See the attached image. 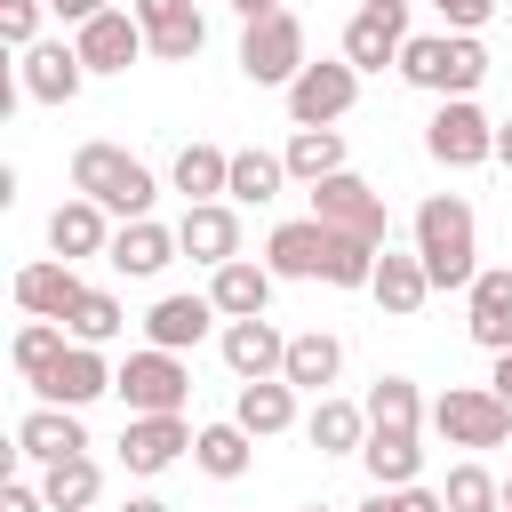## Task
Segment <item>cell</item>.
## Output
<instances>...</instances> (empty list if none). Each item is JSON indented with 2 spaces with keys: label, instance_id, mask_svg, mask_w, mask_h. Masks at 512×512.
I'll return each mask as SVG.
<instances>
[{
  "label": "cell",
  "instance_id": "cell-15",
  "mask_svg": "<svg viewBox=\"0 0 512 512\" xmlns=\"http://www.w3.org/2000/svg\"><path fill=\"white\" fill-rule=\"evenodd\" d=\"M72 48H80V64H88V72H128L152 40H144L136 8H104L96 24H80V32H72Z\"/></svg>",
  "mask_w": 512,
  "mask_h": 512
},
{
  "label": "cell",
  "instance_id": "cell-11",
  "mask_svg": "<svg viewBox=\"0 0 512 512\" xmlns=\"http://www.w3.org/2000/svg\"><path fill=\"white\" fill-rule=\"evenodd\" d=\"M328 256H336V232H328L320 216H288V224H272V240H264L272 280H328Z\"/></svg>",
  "mask_w": 512,
  "mask_h": 512
},
{
  "label": "cell",
  "instance_id": "cell-30",
  "mask_svg": "<svg viewBox=\"0 0 512 512\" xmlns=\"http://www.w3.org/2000/svg\"><path fill=\"white\" fill-rule=\"evenodd\" d=\"M280 160H288V176L312 192V184L344 176V136H336V128H296V136L280 144Z\"/></svg>",
  "mask_w": 512,
  "mask_h": 512
},
{
  "label": "cell",
  "instance_id": "cell-25",
  "mask_svg": "<svg viewBox=\"0 0 512 512\" xmlns=\"http://www.w3.org/2000/svg\"><path fill=\"white\" fill-rule=\"evenodd\" d=\"M184 248H176V232L168 224H152V216H136V224H120L112 232V272H128V280H152V272H168Z\"/></svg>",
  "mask_w": 512,
  "mask_h": 512
},
{
  "label": "cell",
  "instance_id": "cell-9",
  "mask_svg": "<svg viewBox=\"0 0 512 512\" xmlns=\"http://www.w3.org/2000/svg\"><path fill=\"white\" fill-rule=\"evenodd\" d=\"M352 104H360V72H352L344 56H320V64H304V72L288 80V120H296V128H336Z\"/></svg>",
  "mask_w": 512,
  "mask_h": 512
},
{
  "label": "cell",
  "instance_id": "cell-1",
  "mask_svg": "<svg viewBox=\"0 0 512 512\" xmlns=\"http://www.w3.org/2000/svg\"><path fill=\"white\" fill-rule=\"evenodd\" d=\"M416 256H424L432 288H472L480 280V216H472V200H456V192L416 200Z\"/></svg>",
  "mask_w": 512,
  "mask_h": 512
},
{
  "label": "cell",
  "instance_id": "cell-42",
  "mask_svg": "<svg viewBox=\"0 0 512 512\" xmlns=\"http://www.w3.org/2000/svg\"><path fill=\"white\" fill-rule=\"evenodd\" d=\"M384 496H392V512H448L440 488H384Z\"/></svg>",
  "mask_w": 512,
  "mask_h": 512
},
{
  "label": "cell",
  "instance_id": "cell-44",
  "mask_svg": "<svg viewBox=\"0 0 512 512\" xmlns=\"http://www.w3.org/2000/svg\"><path fill=\"white\" fill-rule=\"evenodd\" d=\"M48 8H56V16H64V24H72V32H80V24H96V16H104V8H112V0H48Z\"/></svg>",
  "mask_w": 512,
  "mask_h": 512
},
{
  "label": "cell",
  "instance_id": "cell-38",
  "mask_svg": "<svg viewBox=\"0 0 512 512\" xmlns=\"http://www.w3.org/2000/svg\"><path fill=\"white\" fill-rule=\"evenodd\" d=\"M64 352H72L64 320H24V328H16V376H24V384H40V376H48Z\"/></svg>",
  "mask_w": 512,
  "mask_h": 512
},
{
  "label": "cell",
  "instance_id": "cell-16",
  "mask_svg": "<svg viewBox=\"0 0 512 512\" xmlns=\"http://www.w3.org/2000/svg\"><path fill=\"white\" fill-rule=\"evenodd\" d=\"M176 248H184L192 264H208V272L232 264V256H240V208H232V200H200V208H184V216H176Z\"/></svg>",
  "mask_w": 512,
  "mask_h": 512
},
{
  "label": "cell",
  "instance_id": "cell-50",
  "mask_svg": "<svg viewBox=\"0 0 512 512\" xmlns=\"http://www.w3.org/2000/svg\"><path fill=\"white\" fill-rule=\"evenodd\" d=\"M304 512H336V504H304Z\"/></svg>",
  "mask_w": 512,
  "mask_h": 512
},
{
  "label": "cell",
  "instance_id": "cell-13",
  "mask_svg": "<svg viewBox=\"0 0 512 512\" xmlns=\"http://www.w3.org/2000/svg\"><path fill=\"white\" fill-rule=\"evenodd\" d=\"M112 384H120V368H112L96 344H72V352H64V360H56V368L32 384V392H40L48 408H88V400H104Z\"/></svg>",
  "mask_w": 512,
  "mask_h": 512
},
{
  "label": "cell",
  "instance_id": "cell-34",
  "mask_svg": "<svg viewBox=\"0 0 512 512\" xmlns=\"http://www.w3.org/2000/svg\"><path fill=\"white\" fill-rule=\"evenodd\" d=\"M360 464H368V480H376V488H416L424 448H416V432H368Z\"/></svg>",
  "mask_w": 512,
  "mask_h": 512
},
{
  "label": "cell",
  "instance_id": "cell-3",
  "mask_svg": "<svg viewBox=\"0 0 512 512\" xmlns=\"http://www.w3.org/2000/svg\"><path fill=\"white\" fill-rule=\"evenodd\" d=\"M72 192L80 200H96L104 216H120V224H136V216H152V200H160V184H152V168L136 160V152H120V144H80L72 152Z\"/></svg>",
  "mask_w": 512,
  "mask_h": 512
},
{
  "label": "cell",
  "instance_id": "cell-12",
  "mask_svg": "<svg viewBox=\"0 0 512 512\" xmlns=\"http://www.w3.org/2000/svg\"><path fill=\"white\" fill-rule=\"evenodd\" d=\"M136 24H144V40H152L160 64H192V56L208 48V16H200V0H136Z\"/></svg>",
  "mask_w": 512,
  "mask_h": 512
},
{
  "label": "cell",
  "instance_id": "cell-49",
  "mask_svg": "<svg viewBox=\"0 0 512 512\" xmlns=\"http://www.w3.org/2000/svg\"><path fill=\"white\" fill-rule=\"evenodd\" d=\"M360 512H392V496H384V488H376V496H368V504H360Z\"/></svg>",
  "mask_w": 512,
  "mask_h": 512
},
{
  "label": "cell",
  "instance_id": "cell-10",
  "mask_svg": "<svg viewBox=\"0 0 512 512\" xmlns=\"http://www.w3.org/2000/svg\"><path fill=\"white\" fill-rule=\"evenodd\" d=\"M400 48H408V8L360 0V16L344 24V64L352 72H384V64H400Z\"/></svg>",
  "mask_w": 512,
  "mask_h": 512
},
{
  "label": "cell",
  "instance_id": "cell-39",
  "mask_svg": "<svg viewBox=\"0 0 512 512\" xmlns=\"http://www.w3.org/2000/svg\"><path fill=\"white\" fill-rule=\"evenodd\" d=\"M440 496H448V512H504V480L480 472V464H456Z\"/></svg>",
  "mask_w": 512,
  "mask_h": 512
},
{
  "label": "cell",
  "instance_id": "cell-31",
  "mask_svg": "<svg viewBox=\"0 0 512 512\" xmlns=\"http://www.w3.org/2000/svg\"><path fill=\"white\" fill-rule=\"evenodd\" d=\"M176 192H184V208L224 200V192H232V152H224V144H184V152H176Z\"/></svg>",
  "mask_w": 512,
  "mask_h": 512
},
{
  "label": "cell",
  "instance_id": "cell-52",
  "mask_svg": "<svg viewBox=\"0 0 512 512\" xmlns=\"http://www.w3.org/2000/svg\"><path fill=\"white\" fill-rule=\"evenodd\" d=\"M504 488H512V472H504Z\"/></svg>",
  "mask_w": 512,
  "mask_h": 512
},
{
  "label": "cell",
  "instance_id": "cell-36",
  "mask_svg": "<svg viewBox=\"0 0 512 512\" xmlns=\"http://www.w3.org/2000/svg\"><path fill=\"white\" fill-rule=\"evenodd\" d=\"M40 496H48V512H88V504L104 496V464H96V456L48 464V472H40Z\"/></svg>",
  "mask_w": 512,
  "mask_h": 512
},
{
  "label": "cell",
  "instance_id": "cell-23",
  "mask_svg": "<svg viewBox=\"0 0 512 512\" xmlns=\"http://www.w3.org/2000/svg\"><path fill=\"white\" fill-rule=\"evenodd\" d=\"M112 232H120V224H104V208L80 200V192L48 216V248H56L64 264H80V256H112Z\"/></svg>",
  "mask_w": 512,
  "mask_h": 512
},
{
  "label": "cell",
  "instance_id": "cell-26",
  "mask_svg": "<svg viewBox=\"0 0 512 512\" xmlns=\"http://www.w3.org/2000/svg\"><path fill=\"white\" fill-rule=\"evenodd\" d=\"M368 296H376L392 320L424 312V296H432V272H424V256H416V248H408V256H400V248H384V256H376V280H368Z\"/></svg>",
  "mask_w": 512,
  "mask_h": 512
},
{
  "label": "cell",
  "instance_id": "cell-24",
  "mask_svg": "<svg viewBox=\"0 0 512 512\" xmlns=\"http://www.w3.org/2000/svg\"><path fill=\"white\" fill-rule=\"evenodd\" d=\"M304 440H312L320 456H360V448H368V400H336V392H320L312 416H304Z\"/></svg>",
  "mask_w": 512,
  "mask_h": 512
},
{
  "label": "cell",
  "instance_id": "cell-29",
  "mask_svg": "<svg viewBox=\"0 0 512 512\" xmlns=\"http://www.w3.org/2000/svg\"><path fill=\"white\" fill-rule=\"evenodd\" d=\"M296 392H328L336 376H344V344L328 336V328H304V336H288V368H280Z\"/></svg>",
  "mask_w": 512,
  "mask_h": 512
},
{
  "label": "cell",
  "instance_id": "cell-19",
  "mask_svg": "<svg viewBox=\"0 0 512 512\" xmlns=\"http://www.w3.org/2000/svg\"><path fill=\"white\" fill-rule=\"evenodd\" d=\"M80 80H88V64H80L72 40H40V48H24V96H32V104H72Z\"/></svg>",
  "mask_w": 512,
  "mask_h": 512
},
{
  "label": "cell",
  "instance_id": "cell-6",
  "mask_svg": "<svg viewBox=\"0 0 512 512\" xmlns=\"http://www.w3.org/2000/svg\"><path fill=\"white\" fill-rule=\"evenodd\" d=\"M312 216H320L328 232H344V240L392 248V216H384V192H376V184H360L352 168H344V176H328V184H312Z\"/></svg>",
  "mask_w": 512,
  "mask_h": 512
},
{
  "label": "cell",
  "instance_id": "cell-22",
  "mask_svg": "<svg viewBox=\"0 0 512 512\" xmlns=\"http://www.w3.org/2000/svg\"><path fill=\"white\" fill-rule=\"evenodd\" d=\"M472 296V344H488V352H512V264H480V280L464 288Z\"/></svg>",
  "mask_w": 512,
  "mask_h": 512
},
{
  "label": "cell",
  "instance_id": "cell-47",
  "mask_svg": "<svg viewBox=\"0 0 512 512\" xmlns=\"http://www.w3.org/2000/svg\"><path fill=\"white\" fill-rule=\"evenodd\" d=\"M496 160L512 168V120H496Z\"/></svg>",
  "mask_w": 512,
  "mask_h": 512
},
{
  "label": "cell",
  "instance_id": "cell-48",
  "mask_svg": "<svg viewBox=\"0 0 512 512\" xmlns=\"http://www.w3.org/2000/svg\"><path fill=\"white\" fill-rule=\"evenodd\" d=\"M120 512H176V504H160V496H128Z\"/></svg>",
  "mask_w": 512,
  "mask_h": 512
},
{
  "label": "cell",
  "instance_id": "cell-32",
  "mask_svg": "<svg viewBox=\"0 0 512 512\" xmlns=\"http://www.w3.org/2000/svg\"><path fill=\"white\" fill-rule=\"evenodd\" d=\"M424 424H432L424 392H416L408 376H376V392H368V432H424Z\"/></svg>",
  "mask_w": 512,
  "mask_h": 512
},
{
  "label": "cell",
  "instance_id": "cell-8",
  "mask_svg": "<svg viewBox=\"0 0 512 512\" xmlns=\"http://www.w3.org/2000/svg\"><path fill=\"white\" fill-rule=\"evenodd\" d=\"M304 64H312V56H304V24H296L288 8L240 32V72H248L256 88H280V96H288V80H296Z\"/></svg>",
  "mask_w": 512,
  "mask_h": 512
},
{
  "label": "cell",
  "instance_id": "cell-20",
  "mask_svg": "<svg viewBox=\"0 0 512 512\" xmlns=\"http://www.w3.org/2000/svg\"><path fill=\"white\" fill-rule=\"evenodd\" d=\"M80 296H88V280H80L64 256H40V264H24V272H16V304H24L32 320H64Z\"/></svg>",
  "mask_w": 512,
  "mask_h": 512
},
{
  "label": "cell",
  "instance_id": "cell-33",
  "mask_svg": "<svg viewBox=\"0 0 512 512\" xmlns=\"http://www.w3.org/2000/svg\"><path fill=\"white\" fill-rule=\"evenodd\" d=\"M192 464L208 472V480H240L248 464H256V440L224 416V424H200V440H192Z\"/></svg>",
  "mask_w": 512,
  "mask_h": 512
},
{
  "label": "cell",
  "instance_id": "cell-43",
  "mask_svg": "<svg viewBox=\"0 0 512 512\" xmlns=\"http://www.w3.org/2000/svg\"><path fill=\"white\" fill-rule=\"evenodd\" d=\"M0 512H48V496L24 488V480H8V488H0Z\"/></svg>",
  "mask_w": 512,
  "mask_h": 512
},
{
  "label": "cell",
  "instance_id": "cell-28",
  "mask_svg": "<svg viewBox=\"0 0 512 512\" xmlns=\"http://www.w3.org/2000/svg\"><path fill=\"white\" fill-rule=\"evenodd\" d=\"M208 320H224L208 296H160V304L144 312V336H152L160 352H192V344L208 336Z\"/></svg>",
  "mask_w": 512,
  "mask_h": 512
},
{
  "label": "cell",
  "instance_id": "cell-2",
  "mask_svg": "<svg viewBox=\"0 0 512 512\" xmlns=\"http://www.w3.org/2000/svg\"><path fill=\"white\" fill-rule=\"evenodd\" d=\"M400 80L424 88V96H440V104L480 96V80H488V48H480V32H408V48H400Z\"/></svg>",
  "mask_w": 512,
  "mask_h": 512
},
{
  "label": "cell",
  "instance_id": "cell-18",
  "mask_svg": "<svg viewBox=\"0 0 512 512\" xmlns=\"http://www.w3.org/2000/svg\"><path fill=\"white\" fill-rule=\"evenodd\" d=\"M224 368H232L240 384H264V376L288 368V336H280L272 320H224Z\"/></svg>",
  "mask_w": 512,
  "mask_h": 512
},
{
  "label": "cell",
  "instance_id": "cell-46",
  "mask_svg": "<svg viewBox=\"0 0 512 512\" xmlns=\"http://www.w3.org/2000/svg\"><path fill=\"white\" fill-rule=\"evenodd\" d=\"M240 8V24H264V16H280V0H232Z\"/></svg>",
  "mask_w": 512,
  "mask_h": 512
},
{
  "label": "cell",
  "instance_id": "cell-27",
  "mask_svg": "<svg viewBox=\"0 0 512 512\" xmlns=\"http://www.w3.org/2000/svg\"><path fill=\"white\" fill-rule=\"evenodd\" d=\"M232 424H240L248 440H280V432L296 424V384H288V376L240 384V400H232Z\"/></svg>",
  "mask_w": 512,
  "mask_h": 512
},
{
  "label": "cell",
  "instance_id": "cell-45",
  "mask_svg": "<svg viewBox=\"0 0 512 512\" xmlns=\"http://www.w3.org/2000/svg\"><path fill=\"white\" fill-rule=\"evenodd\" d=\"M488 392H496V400L512 408V352H496V376H488Z\"/></svg>",
  "mask_w": 512,
  "mask_h": 512
},
{
  "label": "cell",
  "instance_id": "cell-7",
  "mask_svg": "<svg viewBox=\"0 0 512 512\" xmlns=\"http://www.w3.org/2000/svg\"><path fill=\"white\" fill-rule=\"evenodd\" d=\"M424 152H432L440 168H488V160H496V120H488L472 96L432 104V120H424Z\"/></svg>",
  "mask_w": 512,
  "mask_h": 512
},
{
  "label": "cell",
  "instance_id": "cell-35",
  "mask_svg": "<svg viewBox=\"0 0 512 512\" xmlns=\"http://www.w3.org/2000/svg\"><path fill=\"white\" fill-rule=\"evenodd\" d=\"M280 184H288V160L248 144V152H232V192H224V200H232V208H264V200H280Z\"/></svg>",
  "mask_w": 512,
  "mask_h": 512
},
{
  "label": "cell",
  "instance_id": "cell-14",
  "mask_svg": "<svg viewBox=\"0 0 512 512\" xmlns=\"http://www.w3.org/2000/svg\"><path fill=\"white\" fill-rule=\"evenodd\" d=\"M192 440H200V432H192L184 416H128V424H120V464H128L136 480H152V472H168Z\"/></svg>",
  "mask_w": 512,
  "mask_h": 512
},
{
  "label": "cell",
  "instance_id": "cell-53",
  "mask_svg": "<svg viewBox=\"0 0 512 512\" xmlns=\"http://www.w3.org/2000/svg\"><path fill=\"white\" fill-rule=\"evenodd\" d=\"M392 8H408V0H392Z\"/></svg>",
  "mask_w": 512,
  "mask_h": 512
},
{
  "label": "cell",
  "instance_id": "cell-41",
  "mask_svg": "<svg viewBox=\"0 0 512 512\" xmlns=\"http://www.w3.org/2000/svg\"><path fill=\"white\" fill-rule=\"evenodd\" d=\"M432 8H440V24H448V32H480V24L496 16V0H432Z\"/></svg>",
  "mask_w": 512,
  "mask_h": 512
},
{
  "label": "cell",
  "instance_id": "cell-40",
  "mask_svg": "<svg viewBox=\"0 0 512 512\" xmlns=\"http://www.w3.org/2000/svg\"><path fill=\"white\" fill-rule=\"evenodd\" d=\"M40 8L48 0H0V40L24 56V48H40Z\"/></svg>",
  "mask_w": 512,
  "mask_h": 512
},
{
  "label": "cell",
  "instance_id": "cell-37",
  "mask_svg": "<svg viewBox=\"0 0 512 512\" xmlns=\"http://www.w3.org/2000/svg\"><path fill=\"white\" fill-rule=\"evenodd\" d=\"M120 328H128V312H120V296H112V288H88V296L64 312V336H72V344H96V352H104Z\"/></svg>",
  "mask_w": 512,
  "mask_h": 512
},
{
  "label": "cell",
  "instance_id": "cell-51",
  "mask_svg": "<svg viewBox=\"0 0 512 512\" xmlns=\"http://www.w3.org/2000/svg\"><path fill=\"white\" fill-rule=\"evenodd\" d=\"M504 512H512V488H504Z\"/></svg>",
  "mask_w": 512,
  "mask_h": 512
},
{
  "label": "cell",
  "instance_id": "cell-21",
  "mask_svg": "<svg viewBox=\"0 0 512 512\" xmlns=\"http://www.w3.org/2000/svg\"><path fill=\"white\" fill-rule=\"evenodd\" d=\"M208 304H216L224 320H264V304H272V264H256V256L216 264V272H208Z\"/></svg>",
  "mask_w": 512,
  "mask_h": 512
},
{
  "label": "cell",
  "instance_id": "cell-4",
  "mask_svg": "<svg viewBox=\"0 0 512 512\" xmlns=\"http://www.w3.org/2000/svg\"><path fill=\"white\" fill-rule=\"evenodd\" d=\"M112 392L128 400V416H184V400H192V368H184V352L144 344V352L120 360V384H112Z\"/></svg>",
  "mask_w": 512,
  "mask_h": 512
},
{
  "label": "cell",
  "instance_id": "cell-17",
  "mask_svg": "<svg viewBox=\"0 0 512 512\" xmlns=\"http://www.w3.org/2000/svg\"><path fill=\"white\" fill-rule=\"evenodd\" d=\"M16 456H32L40 472L48 464H72V456H88V432H80V408H32L24 424H16Z\"/></svg>",
  "mask_w": 512,
  "mask_h": 512
},
{
  "label": "cell",
  "instance_id": "cell-5",
  "mask_svg": "<svg viewBox=\"0 0 512 512\" xmlns=\"http://www.w3.org/2000/svg\"><path fill=\"white\" fill-rule=\"evenodd\" d=\"M432 432L448 448H504L512 440V408L488 392V384H448L432 400Z\"/></svg>",
  "mask_w": 512,
  "mask_h": 512
}]
</instances>
